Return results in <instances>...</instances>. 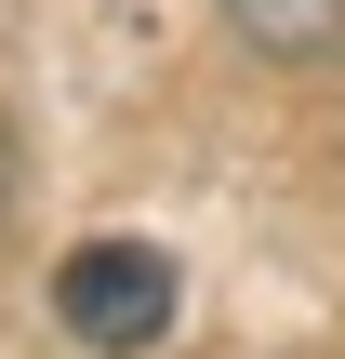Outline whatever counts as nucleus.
<instances>
[{"instance_id":"obj_1","label":"nucleus","mask_w":345,"mask_h":359,"mask_svg":"<svg viewBox=\"0 0 345 359\" xmlns=\"http://www.w3.org/2000/svg\"><path fill=\"white\" fill-rule=\"evenodd\" d=\"M173 306H186V280H173V253L160 240H80L66 266H53V320L80 333V346H106V359H146L160 333H173Z\"/></svg>"},{"instance_id":"obj_2","label":"nucleus","mask_w":345,"mask_h":359,"mask_svg":"<svg viewBox=\"0 0 345 359\" xmlns=\"http://www.w3.org/2000/svg\"><path fill=\"white\" fill-rule=\"evenodd\" d=\"M253 53H279V67H332L345 53V0H213Z\"/></svg>"},{"instance_id":"obj_3","label":"nucleus","mask_w":345,"mask_h":359,"mask_svg":"<svg viewBox=\"0 0 345 359\" xmlns=\"http://www.w3.org/2000/svg\"><path fill=\"white\" fill-rule=\"evenodd\" d=\"M0 200H13V147H0Z\"/></svg>"}]
</instances>
